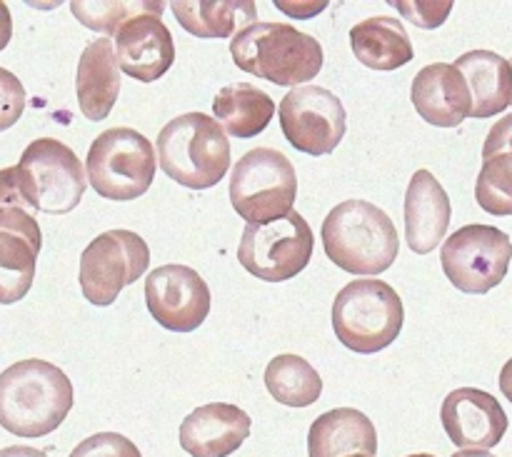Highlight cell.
Returning <instances> with one entry per match:
<instances>
[{"instance_id":"27","label":"cell","mask_w":512,"mask_h":457,"mask_svg":"<svg viewBox=\"0 0 512 457\" xmlns=\"http://www.w3.org/2000/svg\"><path fill=\"white\" fill-rule=\"evenodd\" d=\"M75 18L95 33L115 35L135 15H163L165 3L160 0H73L70 3Z\"/></svg>"},{"instance_id":"29","label":"cell","mask_w":512,"mask_h":457,"mask_svg":"<svg viewBox=\"0 0 512 457\" xmlns=\"http://www.w3.org/2000/svg\"><path fill=\"white\" fill-rule=\"evenodd\" d=\"M70 457H143L133 440L120 433H95L85 438Z\"/></svg>"},{"instance_id":"19","label":"cell","mask_w":512,"mask_h":457,"mask_svg":"<svg viewBox=\"0 0 512 457\" xmlns=\"http://www.w3.org/2000/svg\"><path fill=\"white\" fill-rule=\"evenodd\" d=\"M450 198L430 170H418L405 193V238L418 255L440 248L450 228Z\"/></svg>"},{"instance_id":"33","label":"cell","mask_w":512,"mask_h":457,"mask_svg":"<svg viewBox=\"0 0 512 457\" xmlns=\"http://www.w3.org/2000/svg\"><path fill=\"white\" fill-rule=\"evenodd\" d=\"M13 38V18H10L8 5L0 3V50L10 43Z\"/></svg>"},{"instance_id":"38","label":"cell","mask_w":512,"mask_h":457,"mask_svg":"<svg viewBox=\"0 0 512 457\" xmlns=\"http://www.w3.org/2000/svg\"><path fill=\"white\" fill-rule=\"evenodd\" d=\"M348 457H365V455H348Z\"/></svg>"},{"instance_id":"35","label":"cell","mask_w":512,"mask_h":457,"mask_svg":"<svg viewBox=\"0 0 512 457\" xmlns=\"http://www.w3.org/2000/svg\"><path fill=\"white\" fill-rule=\"evenodd\" d=\"M500 390H503L505 398L512 403V358L505 363V368L500 370Z\"/></svg>"},{"instance_id":"18","label":"cell","mask_w":512,"mask_h":457,"mask_svg":"<svg viewBox=\"0 0 512 457\" xmlns=\"http://www.w3.org/2000/svg\"><path fill=\"white\" fill-rule=\"evenodd\" d=\"M410 100L425 123L435 128H458L470 118V90L455 65L430 63L413 78Z\"/></svg>"},{"instance_id":"6","label":"cell","mask_w":512,"mask_h":457,"mask_svg":"<svg viewBox=\"0 0 512 457\" xmlns=\"http://www.w3.org/2000/svg\"><path fill=\"white\" fill-rule=\"evenodd\" d=\"M403 300L388 283L375 278L353 280L333 303L335 338L348 350L373 355L390 348L403 330Z\"/></svg>"},{"instance_id":"21","label":"cell","mask_w":512,"mask_h":457,"mask_svg":"<svg viewBox=\"0 0 512 457\" xmlns=\"http://www.w3.org/2000/svg\"><path fill=\"white\" fill-rule=\"evenodd\" d=\"M378 453L373 420L355 408H335L320 415L308 433L310 457H348Z\"/></svg>"},{"instance_id":"36","label":"cell","mask_w":512,"mask_h":457,"mask_svg":"<svg viewBox=\"0 0 512 457\" xmlns=\"http://www.w3.org/2000/svg\"><path fill=\"white\" fill-rule=\"evenodd\" d=\"M453 457H498V455L488 453V450H460V453H455Z\"/></svg>"},{"instance_id":"30","label":"cell","mask_w":512,"mask_h":457,"mask_svg":"<svg viewBox=\"0 0 512 457\" xmlns=\"http://www.w3.org/2000/svg\"><path fill=\"white\" fill-rule=\"evenodd\" d=\"M395 8L405 15L408 20H413L418 28L435 30L448 20L450 10H453V0H395Z\"/></svg>"},{"instance_id":"20","label":"cell","mask_w":512,"mask_h":457,"mask_svg":"<svg viewBox=\"0 0 512 457\" xmlns=\"http://www.w3.org/2000/svg\"><path fill=\"white\" fill-rule=\"evenodd\" d=\"M75 95L88 120H105L120 95V68L115 48L108 38L85 45L75 70Z\"/></svg>"},{"instance_id":"23","label":"cell","mask_w":512,"mask_h":457,"mask_svg":"<svg viewBox=\"0 0 512 457\" xmlns=\"http://www.w3.org/2000/svg\"><path fill=\"white\" fill-rule=\"evenodd\" d=\"M350 48L370 70H398L415 55L408 30L390 15H375L350 28Z\"/></svg>"},{"instance_id":"10","label":"cell","mask_w":512,"mask_h":457,"mask_svg":"<svg viewBox=\"0 0 512 457\" xmlns=\"http://www.w3.org/2000/svg\"><path fill=\"white\" fill-rule=\"evenodd\" d=\"M313 228L300 213L243 230L238 260L250 275L268 283H285L308 268L313 258Z\"/></svg>"},{"instance_id":"11","label":"cell","mask_w":512,"mask_h":457,"mask_svg":"<svg viewBox=\"0 0 512 457\" xmlns=\"http://www.w3.org/2000/svg\"><path fill=\"white\" fill-rule=\"evenodd\" d=\"M512 240L493 225H463L440 248L445 275L460 293L485 295L498 288L510 270Z\"/></svg>"},{"instance_id":"17","label":"cell","mask_w":512,"mask_h":457,"mask_svg":"<svg viewBox=\"0 0 512 457\" xmlns=\"http://www.w3.org/2000/svg\"><path fill=\"white\" fill-rule=\"evenodd\" d=\"M253 420L243 408L210 403L195 408L180 425V448L190 457H228L248 440Z\"/></svg>"},{"instance_id":"32","label":"cell","mask_w":512,"mask_h":457,"mask_svg":"<svg viewBox=\"0 0 512 457\" xmlns=\"http://www.w3.org/2000/svg\"><path fill=\"white\" fill-rule=\"evenodd\" d=\"M495 150H512V115H505L500 123H495L493 128H490L483 145V158L495 153Z\"/></svg>"},{"instance_id":"39","label":"cell","mask_w":512,"mask_h":457,"mask_svg":"<svg viewBox=\"0 0 512 457\" xmlns=\"http://www.w3.org/2000/svg\"><path fill=\"white\" fill-rule=\"evenodd\" d=\"M510 68H512V60H510ZM512 105V103H510Z\"/></svg>"},{"instance_id":"16","label":"cell","mask_w":512,"mask_h":457,"mask_svg":"<svg viewBox=\"0 0 512 457\" xmlns=\"http://www.w3.org/2000/svg\"><path fill=\"white\" fill-rule=\"evenodd\" d=\"M115 60L120 73L153 83L175 63V40L160 15H135L115 33Z\"/></svg>"},{"instance_id":"2","label":"cell","mask_w":512,"mask_h":457,"mask_svg":"<svg viewBox=\"0 0 512 457\" xmlns=\"http://www.w3.org/2000/svg\"><path fill=\"white\" fill-rule=\"evenodd\" d=\"M325 255L345 273L380 275L395 263L398 230L390 215L368 200L335 205L320 228Z\"/></svg>"},{"instance_id":"26","label":"cell","mask_w":512,"mask_h":457,"mask_svg":"<svg viewBox=\"0 0 512 457\" xmlns=\"http://www.w3.org/2000/svg\"><path fill=\"white\" fill-rule=\"evenodd\" d=\"M265 388L285 408H308L323 395V380L308 360L285 353L265 368Z\"/></svg>"},{"instance_id":"34","label":"cell","mask_w":512,"mask_h":457,"mask_svg":"<svg viewBox=\"0 0 512 457\" xmlns=\"http://www.w3.org/2000/svg\"><path fill=\"white\" fill-rule=\"evenodd\" d=\"M0 457H48L43 450L28 448V445H13V448L0 450Z\"/></svg>"},{"instance_id":"3","label":"cell","mask_w":512,"mask_h":457,"mask_svg":"<svg viewBox=\"0 0 512 457\" xmlns=\"http://www.w3.org/2000/svg\"><path fill=\"white\" fill-rule=\"evenodd\" d=\"M235 65L280 88L308 83L323 70V45L288 23H253L230 43Z\"/></svg>"},{"instance_id":"37","label":"cell","mask_w":512,"mask_h":457,"mask_svg":"<svg viewBox=\"0 0 512 457\" xmlns=\"http://www.w3.org/2000/svg\"><path fill=\"white\" fill-rule=\"evenodd\" d=\"M408 457H435V455H430V453H415V455H408Z\"/></svg>"},{"instance_id":"7","label":"cell","mask_w":512,"mask_h":457,"mask_svg":"<svg viewBox=\"0 0 512 457\" xmlns=\"http://www.w3.org/2000/svg\"><path fill=\"white\" fill-rule=\"evenodd\" d=\"M298 175L288 155L275 148H253L235 163L230 203L248 225H265L293 213Z\"/></svg>"},{"instance_id":"1","label":"cell","mask_w":512,"mask_h":457,"mask_svg":"<svg viewBox=\"0 0 512 457\" xmlns=\"http://www.w3.org/2000/svg\"><path fill=\"white\" fill-rule=\"evenodd\" d=\"M73 403V383L48 360H20L0 373V428L18 438H43L58 430Z\"/></svg>"},{"instance_id":"24","label":"cell","mask_w":512,"mask_h":457,"mask_svg":"<svg viewBox=\"0 0 512 457\" xmlns=\"http://www.w3.org/2000/svg\"><path fill=\"white\" fill-rule=\"evenodd\" d=\"M173 15L195 38H230L258 23L253 0H175Z\"/></svg>"},{"instance_id":"15","label":"cell","mask_w":512,"mask_h":457,"mask_svg":"<svg viewBox=\"0 0 512 457\" xmlns=\"http://www.w3.org/2000/svg\"><path fill=\"white\" fill-rule=\"evenodd\" d=\"M440 420L455 448L490 450L508 433V415L498 398L478 388H458L443 400Z\"/></svg>"},{"instance_id":"22","label":"cell","mask_w":512,"mask_h":457,"mask_svg":"<svg viewBox=\"0 0 512 457\" xmlns=\"http://www.w3.org/2000/svg\"><path fill=\"white\" fill-rule=\"evenodd\" d=\"M470 90V118H493L512 103L510 60L493 50H470L455 60Z\"/></svg>"},{"instance_id":"28","label":"cell","mask_w":512,"mask_h":457,"mask_svg":"<svg viewBox=\"0 0 512 457\" xmlns=\"http://www.w3.org/2000/svg\"><path fill=\"white\" fill-rule=\"evenodd\" d=\"M475 200L490 215H512V150L485 155L475 183Z\"/></svg>"},{"instance_id":"31","label":"cell","mask_w":512,"mask_h":457,"mask_svg":"<svg viewBox=\"0 0 512 457\" xmlns=\"http://www.w3.org/2000/svg\"><path fill=\"white\" fill-rule=\"evenodd\" d=\"M25 110V88L10 70L0 68V133L13 128Z\"/></svg>"},{"instance_id":"5","label":"cell","mask_w":512,"mask_h":457,"mask_svg":"<svg viewBox=\"0 0 512 457\" xmlns=\"http://www.w3.org/2000/svg\"><path fill=\"white\" fill-rule=\"evenodd\" d=\"M10 173L20 200L30 210L48 215H65L78 208L88 188L75 150L55 138L33 140Z\"/></svg>"},{"instance_id":"8","label":"cell","mask_w":512,"mask_h":457,"mask_svg":"<svg viewBox=\"0 0 512 457\" xmlns=\"http://www.w3.org/2000/svg\"><path fill=\"white\" fill-rule=\"evenodd\" d=\"M88 180L100 198H140L155 180V148L133 128H108L93 140L85 160Z\"/></svg>"},{"instance_id":"25","label":"cell","mask_w":512,"mask_h":457,"mask_svg":"<svg viewBox=\"0 0 512 457\" xmlns=\"http://www.w3.org/2000/svg\"><path fill=\"white\" fill-rule=\"evenodd\" d=\"M215 120L233 138H255L270 125L275 103L265 90L250 83H233L218 90L213 98Z\"/></svg>"},{"instance_id":"12","label":"cell","mask_w":512,"mask_h":457,"mask_svg":"<svg viewBox=\"0 0 512 457\" xmlns=\"http://www.w3.org/2000/svg\"><path fill=\"white\" fill-rule=\"evenodd\" d=\"M150 268V248L133 230H108L90 240L80 255V290L98 308L115 303L120 290L143 278Z\"/></svg>"},{"instance_id":"14","label":"cell","mask_w":512,"mask_h":457,"mask_svg":"<svg viewBox=\"0 0 512 457\" xmlns=\"http://www.w3.org/2000/svg\"><path fill=\"white\" fill-rule=\"evenodd\" d=\"M145 303L155 323L173 333H193L210 315V288L188 265H160L145 280Z\"/></svg>"},{"instance_id":"4","label":"cell","mask_w":512,"mask_h":457,"mask_svg":"<svg viewBox=\"0 0 512 457\" xmlns=\"http://www.w3.org/2000/svg\"><path fill=\"white\" fill-rule=\"evenodd\" d=\"M160 170L190 190L215 188L230 168V140L218 120L185 113L170 120L158 135Z\"/></svg>"},{"instance_id":"13","label":"cell","mask_w":512,"mask_h":457,"mask_svg":"<svg viewBox=\"0 0 512 457\" xmlns=\"http://www.w3.org/2000/svg\"><path fill=\"white\" fill-rule=\"evenodd\" d=\"M280 128L288 143L308 155H328L343 143L348 113L335 93L320 85L293 88L280 100Z\"/></svg>"},{"instance_id":"9","label":"cell","mask_w":512,"mask_h":457,"mask_svg":"<svg viewBox=\"0 0 512 457\" xmlns=\"http://www.w3.org/2000/svg\"><path fill=\"white\" fill-rule=\"evenodd\" d=\"M40 225L20 200L10 168L0 170V305H13L30 293L38 268Z\"/></svg>"}]
</instances>
